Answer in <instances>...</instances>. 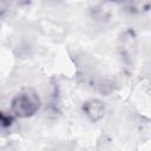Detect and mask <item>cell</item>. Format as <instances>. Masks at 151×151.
I'll return each mask as SVG.
<instances>
[{"mask_svg": "<svg viewBox=\"0 0 151 151\" xmlns=\"http://www.w3.org/2000/svg\"><path fill=\"white\" fill-rule=\"evenodd\" d=\"M40 98L33 88L19 91L12 99V113L19 118H29L34 116L40 107Z\"/></svg>", "mask_w": 151, "mask_h": 151, "instance_id": "cell-1", "label": "cell"}, {"mask_svg": "<svg viewBox=\"0 0 151 151\" xmlns=\"http://www.w3.org/2000/svg\"><path fill=\"white\" fill-rule=\"evenodd\" d=\"M83 111L85 116L93 123L100 120L105 114V106L103 101L98 99H90L83 104Z\"/></svg>", "mask_w": 151, "mask_h": 151, "instance_id": "cell-3", "label": "cell"}, {"mask_svg": "<svg viewBox=\"0 0 151 151\" xmlns=\"http://www.w3.org/2000/svg\"><path fill=\"white\" fill-rule=\"evenodd\" d=\"M14 118L12 114H8L4 111H0V131H7L12 127Z\"/></svg>", "mask_w": 151, "mask_h": 151, "instance_id": "cell-4", "label": "cell"}, {"mask_svg": "<svg viewBox=\"0 0 151 151\" xmlns=\"http://www.w3.org/2000/svg\"><path fill=\"white\" fill-rule=\"evenodd\" d=\"M136 50H137V44H136V35L132 31H126L123 33L120 38V45H119V51L120 55L125 61H131L132 58L136 55Z\"/></svg>", "mask_w": 151, "mask_h": 151, "instance_id": "cell-2", "label": "cell"}]
</instances>
